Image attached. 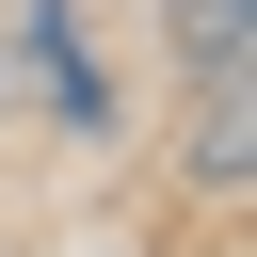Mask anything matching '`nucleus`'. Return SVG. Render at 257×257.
<instances>
[{
	"label": "nucleus",
	"mask_w": 257,
	"mask_h": 257,
	"mask_svg": "<svg viewBox=\"0 0 257 257\" xmlns=\"http://www.w3.org/2000/svg\"><path fill=\"white\" fill-rule=\"evenodd\" d=\"M161 48H177V80H241V48H257V0H177V16H161Z\"/></svg>",
	"instance_id": "obj_1"
},
{
	"label": "nucleus",
	"mask_w": 257,
	"mask_h": 257,
	"mask_svg": "<svg viewBox=\"0 0 257 257\" xmlns=\"http://www.w3.org/2000/svg\"><path fill=\"white\" fill-rule=\"evenodd\" d=\"M193 96H209V128H193V193H241V161H257V145H241V80H193Z\"/></svg>",
	"instance_id": "obj_3"
},
{
	"label": "nucleus",
	"mask_w": 257,
	"mask_h": 257,
	"mask_svg": "<svg viewBox=\"0 0 257 257\" xmlns=\"http://www.w3.org/2000/svg\"><path fill=\"white\" fill-rule=\"evenodd\" d=\"M16 48H32V80H48V96L80 112V128H112V80L80 64V16H48V0H32V32H16Z\"/></svg>",
	"instance_id": "obj_2"
},
{
	"label": "nucleus",
	"mask_w": 257,
	"mask_h": 257,
	"mask_svg": "<svg viewBox=\"0 0 257 257\" xmlns=\"http://www.w3.org/2000/svg\"><path fill=\"white\" fill-rule=\"evenodd\" d=\"M0 96H16V80H0Z\"/></svg>",
	"instance_id": "obj_4"
}]
</instances>
